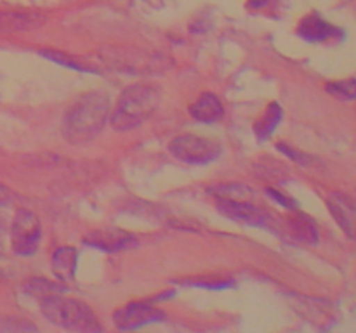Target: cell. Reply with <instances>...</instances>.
<instances>
[{"instance_id":"26","label":"cell","mask_w":356,"mask_h":333,"mask_svg":"<svg viewBox=\"0 0 356 333\" xmlns=\"http://www.w3.org/2000/svg\"><path fill=\"white\" fill-rule=\"evenodd\" d=\"M270 2L271 0H250L249 7H254V9H263V7Z\"/></svg>"},{"instance_id":"12","label":"cell","mask_w":356,"mask_h":333,"mask_svg":"<svg viewBox=\"0 0 356 333\" xmlns=\"http://www.w3.org/2000/svg\"><path fill=\"white\" fill-rule=\"evenodd\" d=\"M327 207L336 219L339 228L346 232L348 238H355V203L348 194L330 193L327 198Z\"/></svg>"},{"instance_id":"11","label":"cell","mask_w":356,"mask_h":333,"mask_svg":"<svg viewBox=\"0 0 356 333\" xmlns=\"http://www.w3.org/2000/svg\"><path fill=\"white\" fill-rule=\"evenodd\" d=\"M45 23V17L37 12L23 10H0V33H21L38 30Z\"/></svg>"},{"instance_id":"24","label":"cell","mask_w":356,"mask_h":333,"mask_svg":"<svg viewBox=\"0 0 356 333\" xmlns=\"http://www.w3.org/2000/svg\"><path fill=\"white\" fill-rule=\"evenodd\" d=\"M280 151H284V155H287L289 158H292L294 162L301 163V165H308L309 162H313L312 156H308L306 153H299V151H294V149L291 148V146H285V144H278L277 146Z\"/></svg>"},{"instance_id":"16","label":"cell","mask_w":356,"mask_h":333,"mask_svg":"<svg viewBox=\"0 0 356 333\" xmlns=\"http://www.w3.org/2000/svg\"><path fill=\"white\" fill-rule=\"evenodd\" d=\"M296 217L289 221V228H291V234L294 236L298 241L308 243V245H316L318 243V228H316L315 221L305 214L296 212Z\"/></svg>"},{"instance_id":"13","label":"cell","mask_w":356,"mask_h":333,"mask_svg":"<svg viewBox=\"0 0 356 333\" xmlns=\"http://www.w3.org/2000/svg\"><path fill=\"white\" fill-rule=\"evenodd\" d=\"M190 114L200 123L211 125L221 120L225 114V106L216 94L204 92L198 97L197 103L190 106Z\"/></svg>"},{"instance_id":"4","label":"cell","mask_w":356,"mask_h":333,"mask_svg":"<svg viewBox=\"0 0 356 333\" xmlns=\"http://www.w3.org/2000/svg\"><path fill=\"white\" fill-rule=\"evenodd\" d=\"M108 66L115 68V71L131 73V75H156L167 71L174 65L167 56L159 52H146L141 49L129 47H110L104 49L101 56Z\"/></svg>"},{"instance_id":"1","label":"cell","mask_w":356,"mask_h":333,"mask_svg":"<svg viewBox=\"0 0 356 333\" xmlns=\"http://www.w3.org/2000/svg\"><path fill=\"white\" fill-rule=\"evenodd\" d=\"M111 114L110 96L101 90H92L80 96L63 118V135L72 144L89 142L103 130Z\"/></svg>"},{"instance_id":"6","label":"cell","mask_w":356,"mask_h":333,"mask_svg":"<svg viewBox=\"0 0 356 333\" xmlns=\"http://www.w3.org/2000/svg\"><path fill=\"white\" fill-rule=\"evenodd\" d=\"M42 238L40 221L37 215L30 210L16 212L10 224V248L16 255L30 257L38 250Z\"/></svg>"},{"instance_id":"28","label":"cell","mask_w":356,"mask_h":333,"mask_svg":"<svg viewBox=\"0 0 356 333\" xmlns=\"http://www.w3.org/2000/svg\"><path fill=\"white\" fill-rule=\"evenodd\" d=\"M3 276H6V274H3V271H2V269H0V281H2V280H3Z\"/></svg>"},{"instance_id":"21","label":"cell","mask_w":356,"mask_h":333,"mask_svg":"<svg viewBox=\"0 0 356 333\" xmlns=\"http://www.w3.org/2000/svg\"><path fill=\"white\" fill-rule=\"evenodd\" d=\"M179 284L183 287H193V288H204V290L211 291H221L228 290V288L235 287V281L233 280H218V278H212V280H184L179 281Z\"/></svg>"},{"instance_id":"17","label":"cell","mask_w":356,"mask_h":333,"mask_svg":"<svg viewBox=\"0 0 356 333\" xmlns=\"http://www.w3.org/2000/svg\"><path fill=\"white\" fill-rule=\"evenodd\" d=\"M301 307L305 309V314L309 321L316 323L318 325L320 321L325 323V328L330 326V319H332V304L327 300H322V298H306L301 297Z\"/></svg>"},{"instance_id":"8","label":"cell","mask_w":356,"mask_h":333,"mask_svg":"<svg viewBox=\"0 0 356 333\" xmlns=\"http://www.w3.org/2000/svg\"><path fill=\"white\" fill-rule=\"evenodd\" d=\"M83 245L104 253H117L138 246V238L132 232L118 228H103L83 236Z\"/></svg>"},{"instance_id":"3","label":"cell","mask_w":356,"mask_h":333,"mask_svg":"<svg viewBox=\"0 0 356 333\" xmlns=\"http://www.w3.org/2000/svg\"><path fill=\"white\" fill-rule=\"evenodd\" d=\"M40 311L52 325L73 332H101L92 309L76 298L65 297L63 293L45 295L40 298Z\"/></svg>"},{"instance_id":"10","label":"cell","mask_w":356,"mask_h":333,"mask_svg":"<svg viewBox=\"0 0 356 333\" xmlns=\"http://www.w3.org/2000/svg\"><path fill=\"white\" fill-rule=\"evenodd\" d=\"M298 37H301L308 44H322V42L334 40V38H343L344 33L339 28L332 26L325 19H322L318 14L313 12L299 23Z\"/></svg>"},{"instance_id":"27","label":"cell","mask_w":356,"mask_h":333,"mask_svg":"<svg viewBox=\"0 0 356 333\" xmlns=\"http://www.w3.org/2000/svg\"><path fill=\"white\" fill-rule=\"evenodd\" d=\"M6 257V250H3V243L0 241V259H3Z\"/></svg>"},{"instance_id":"15","label":"cell","mask_w":356,"mask_h":333,"mask_svg":"<svg viewBox=\"0 0 356 333\" xmlns=\"http://www.w3.org/2000/svg\"><path fill=\"white\" fill-rule=\"evenodd\" d=\"M282 118H284V110H282L280 104H268L263 117L254 123V134H256V137L259 139V141H268V139L273 135V132L277 130L278 125H280Z\"/></svg>"},{"instance_id":"23","label":"cell","mask_w":356,"mask_h":333,"mask_svg":"<svg viewBox=\"0 0 356 333\" xmlns=\"http://www.w3.org/2000/svg\"><path fill=\"white\" fill-rule=\"evenodd\" d=\"M266 193H268V196L271 198V200H275L277 203H280L282 207L287 208V210H291V212H298L299 210V203L294 200V198L287 196V194L280 193V191H277V189H271V187H270V189H266Z\"/></svg>"},{"instance_id":"5","label":"cell","mask_w":356,"mask_h":333,"mask_svg":"<svg viewBox=\"0 0 356 333\" xmlns=\"http://www.w3.org/2000/svg\"><path fill=\"white\" fill-rule=\"evenodd\" d=\"M169 151L174 158L188 165H209L221 158L222 146L207 137H198L193 134H183L172 139Z\"/></svg>"},{"instance_id":"25","label":"cell","mask_w":356,"mask_h":333,"mask_svg":"<svg viewBox=\"0 0 356 333\" xmlns=\"http://www.w3.org/2000/svg\"><path fill=\"white\" fill-rule=\"evenodd\" d=\"M17 200V194L13 189L6 186V184L0 182V207H9L14 201Z\"/></svg>"},{"instance_id":"9","label":"cell","mask_w":356,"mask_h":333,"mask_svg":"<svg viewBox=\"0 0 356 333\" xmlns=\"http://www.w3.org/2000/svg\"><path fill=\"white\" fill-rule=\"evenodd\" d=\"M218 210L225 217L252 228H270L273 222V217L266 210L252 205V201L218 200Z\"/></svg>"},{"instance_id":"20","label":"cell","mask_w":356,"mask_h":333,"mask_svg":"<svg viewBox=\"0 0 356 333\" xmlns=\"http://www.w3.org/2000/svg\"><path fill=\"white\" fill-rule=\"evenodd\" d=\"M327 92L341 101H353L356 97V80H343V82H329L327 83Z\"/></svg>"},{"instance_id":"18","label":"cell","mask_w":356,"mask_h":333,"mask_svg":"<svg viewBox=\"0 0 356 333\" xmlns=\"http://www.w3.org/2000/svg\"><path fill=\"white\" fill-rule=\"evenodd\" d=\"M23 291L26 295H31V297L42 298L45 295L52 293H63L66 291L65 283H54V281H49L45 278H30L26 283L23 284Z\"/></svg>"},{"instance_id":"22","label":"cell","mask_w":356,"mask_h":333,"mask_svg":"<svg viewBox=\"0 0 356 333\" xmlns=\"http://www.w3.org/2000/svg\"><path fill=\"white\" fill-rule=\"evenodd\" d=\"M38 54L44 56L45 59H51V61L65 66V68L73 69V71H90V69H87L86 66H82L80 62H76L72 56H66V54H63V52L52 51V49H44V51H40Z\"/></svg>"},{"instance_id":"2","label":"cell","mask_w":356,"mask_h":333,"mask_svg":"<svg viewBox=\"0 0 356 333\" xmlns=\"http://www.w3.org/2000/svg\"><path fill=\"white\" fill-rule=\"evenodd\" d=\"M160 101L162 90L152 83H136L127 87L111 111V125L115 130H132L155 113Z\"/></svg>"},{"instance_id":"19","label":"cell","mask_w":356,"mask_h":333,"mask_svg":"<svg viewBox=\"0 0 356 333\" xmlns=\"http://www.w3.org/2000/svg\"><path fill=\"white\" fill-rule=\"evenodd\" d=\"M209 191L214 193L218 200L252 201L256 198V193L249 186H243V184H219V186L211 187Z\"/></svg>"},{"instance_id":"14","label":"cell","mask_w":356,"mask_h":333,"mask_svg":"<svg viewBox=\"0 0 356 333\" xmlns=\"http://www.w3.org/2000/svg\"><path fill=\"white\" fill-rule=\"evenodd\" d=\"M52 273L61 283L72 281L76 273V264H79V250L73 246H61L52 253Z\"/></svg>"},{"instance_id":"7","label":"cell","mask_w":356,"mask_h":333,"mask_svg":"<svg viewBox=\"0 0 356 333\" xmlns=\"http://www.w3.org/2000/svg\"><path fill=\"white\" fill-rule=\"evenodd\" d=\"M167 316L162 309L155 307L149 302H131L124 307L113 312V323L117 330L127 332V330L141 328V326L153 325V323L163 321Z\"/></svg>"}]
</instances>
